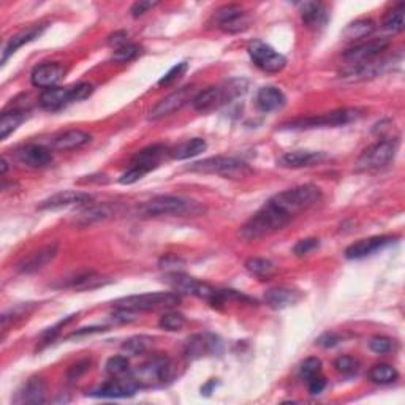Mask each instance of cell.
Segmentation results:
<instances>
[{
  "label": "cell",
  "instance_id": "obj_5",
  "mask_svg": "<svg viewBox=\"0 0 405 405\" xmlns=\"http://www.w3.org/2000/svg\"><path fill=\"white\" fill-rule=\"evenodd\" d=\"M274 201H277L286 213H288L293 219L298 214L304 213V211L315 206L321 199V190L317 185L304 184L295 187V189H288L277 193L272 197Z\"/></svg>",
  "mask_w": 405,
  "mask_h": 405
},
{
  "label": "cell",
  "instance_id": "obj_54",
  "mask_svg": "<svg viewBox=\"0 0 405 405\" xmlns=\"http://www.w3.org/2000/svg\"><path fill=\"white\" fill-rule=\"evenodd\" d=\"M309 391H310V394H320V392L325 390V386H326V382H325V378L320 377V376H317L314 377L312 380H309Z\"/></svg>",
  "mask_w": 405,
  "mask_h": 405
},
{
  "label": "cell",
  "instance_id": "obj_41",
  "mask_svg": "<svg viewBox=\"0 0 405 405\" xmlns=\"http://www.w3.org/2000/svg\"><path fill=\"white\" fill-rule=\"evenodd\" d=\"M320 371H321V361L319 358H307L304 363L299 367V377L303 380H312L314 377L320 376Z\"/></svg>",
  "mask_w": 405,
  "mask_h": 405
},
{
  "label": "cell",
  "instance_id": "obj_10",
  "mask_svg": "<svg viewBox=\"0 0 405 405\" xmlns=\"http://www.w3.org/2000/svg\"><path fill=\"white\" fill-rule=\"evenodd\" d=\"M247 53L251 55L253 64L266 73H279L286 65V59L284 55L261 40H253L248 43Z\"/></svg>",
  "mask_w": 405,
  "mask_h": 405
},
{
  "label": "cell",
  "instance_id": "obj_40",
  "mask_svg": "<svg viewBox=\"0 0 405 405\" xmlns=\"http://www.w3.org/2000/svg\"><path fill=\"white\" fill-rule=\"evenodd\" d=\"M159 326L165 331H179L185 326V317L179 312H166L160 317Z\"/></svg>",
  "mask_w": 405,
  "mask_h": 405
},
{
  "label": "cell",
  "instance_id": "obj_1",
  "mask_svg": "<svg viewBox=\"0 0 405 405\" xmlns=\"http://www.w3.org/2000/svg\"><path fill=\"white\" fill-rule=\"evenodd\" d=\"M293 220V217L280 206L279 203L274 201L272 198L261 206L251 219L239 230V236L244 241H257L266 238L272 233H277L285 228Z\"/></svg>",
  "mask_w": 405,
  "mask_h": 405
},
{
  "label": "cell",
  "instance_id": "obj_51",
  "mask_svg": "<svg viewBox=\"0 0 405 405\" xmlns=\"http://www.w3.org/2000/svg\"><path fill=\"white\" fill-rule=\"evenodd\" d=\"M126 45H128V34L126 30H117V32L108 36V46L113 48L114 51L124 48Z\"/></svg>",
  "mask_w": 405,
  "mask_h": 405
},
{
  "label": "cell",
  "instance_id": "obj_36",
  "mask_svg": "<svg viewBox=\"0 0 405 405\" xmlns=\"http://www.w3.org/2000/svg\"><path fill=\"white\" fill-rule=\"evenodd\" d=\"M399 377L397 371L390 364H376L369 372V378L373 383L378 385H388L396 382Z\"/></svg>",
  "mask_w": 405,
  "mask_h": 405
},
{
  "label": "cell",
  "instance_id": "obj_13",
  "mask_svg": "<svg viewBox=\"0 0 405 405\" xmlns=\"http://www.w3.org/2000/svg\"><path fill=\"white\" fill-rule=\"evenodd\" d=\"M390 45L388 39H376L371 40L367 43H363V45H358L344 54V59L348 64V68H354L358 65L367 64L377 58V55L382 54L386 48Z\"/></svg>",
  "mask_w": 405,
  "mask_h": 405
},
{
  "label": "cell",
  "instance_id": "obj_53",
  "mask_svg": "<svg viewBox=\"0 0 405 405\" xmlns=\"http://www.w3.org/2000/svg\"><path fill=\"white\" fill-rule=\"evenodd\" d=\"M159 5V2H136V4H133V7H132V10H130V13H132V16L133 18H140V16H142L145 13H147L149 10H152L154 7H157Z\"/></svg>",
  "mask_w": 405,
  "mask_h": 405
},
{
  "label": "cell",
  "instance_id": "obj_22",
  "mask_svg": "<svg viewBox=\"0 0 405 405\" xmlns=\"http://www.w3.org/2000/svg\"><path fill=\"white\" fill-rule=\"evenodd\" d=\"M326 154L314 152V151H291L285 152L282 157L277 160V165L282 168H290V170H299V168H309L321 164L326 160Z\"/></svg>",
  "mask_w": 405,
  "mask_h": 405
},
{
  "label": "cell",
  "instance_id": "obj_42",
  "mask_svg": "<svg viewBox=\"0 0 405 405\" xmlns=\"http://www.w3.org/2000/svg\"><path fill=\"white\" fill-rule=\"evenodd\" d=\"M107 372L109 373V376H122V373H126L128 371V367H130V363H128V358L127 357H113V358H109L107 361Z\"/></svg>",
  "mask_w": 405,
  "mask_h": 405
},
{
  "label": "cell",
  "instance_id": "obj_24",
  "mask_svg": "<svg viewBox=\"0 0 405 405\" xmlns=\"http://www.w3.org/2000/svg\"><path fill=\"white\" fill-rule=\"evenodd\" d=\"M136 390H138V386L132 382V378L111 380V382L102 385L95 391H92L91 396L103 399H124V397H132Z\"/></svg>",
  "mask_w": 405,
  "mask_h": 405
},
{
  "label": "cell",
  "instance_id": "obj_37",
  "mask_svg": "<svg viewBox=\"0 0 405 405\" xmlns=\"http://www.w3.org/2000/svg\"><path fill=\"white\" fill-rule=\"evenodd\" d=\"M149 344H151V339L146 338V336H135V338H130L122 344V352L128 354V357H136V354L145 353Z\"/></svg>",
  "mask_w": 405,
  "mask_h": 405
},
{
  "label": "cell",
  "instance_id": "obj_20",
  "mask_svg": "<svg viewBox=\"0 0 405 405\" xmlns=\"http://www.w3.org/2000/svg\"><path fill=\"white\" fill-rule=\"evenodd\" d=\"M16 159L21 165H26L27 168H45L51 165L53 154L48 147L41 145H27L22 146L16 151Z\"/></svg>",
  "mask_w": 405,
  "mask_h": 405
},
{
  "label": "cell",
  "instance_id": "obj_49",
  "mask_svg": "<svg viewBox=\"0 0 405 405\" xmlns=\"http://www.w3.org/2000/svg\"><path fill=\"white\" fill-rule=\"evenodd\" d=\"M160 267L161 270H165L166 272H180V270L184 267V260L176 257V255H166L160 260Z\"/></svg>",
  "mask_w": 405,
  "mask_h": 405
},
{
  "label": "cell",
  "instance_id": "obj_21",
  "mask_svg": "<svg viewBox=\"0 0 405 405\" xmlns=\"http://www.w3.org/2000/svg\"><path fill=\"white\" fill-rule=\"evenodd\" d=\"M59 244H49L39 248L30 257L24 258L20 265H18V271L22 274H34L36 271H41L43 267L48 266L51 261L58 257Z\"/></svg>",
  "mask_w": 405,
  "mask_h": 405
},
{
  "label": "cell",
  "instance_id": "obj_19",
  "mask_svg": "<svg viewBox=\"0 0 405 405\" xmlns=\"http://www.w3.org/2000/svg\"><path fill=\"white\" fill-rule=\"evenodd\" d=\"M78 102L77 92H74V86L72 87H51V89H45L41 92L39 98V103L43 109L55 111L65 107L68 103Z\"/></svg>",
  "mask_w": 405,
  "mask_h": 405
},
{
  "label": "cell",
  "instance_id": "obj_39",
  "mask_svg": "<svg viewBox=\"0 0 405 405\" xmlns=\"http://www.w3.org/2000/svg\"><path fill=\"white\" fill-rule=\"evenodd\" d=\"M404 4H399L396 10H392L388 16L385 18L383 27L391 34H399L404 29Z\"/></svg>",
  "mask_w": 405,
  "mask_h": 405
},
{
  "label": "cell",
  "instance_id": "obj_35",
  "mask_svg": "<svg viewBox=\"0 0 405 405\" xmlns=\"http://www.w3.org/2000/svg\"><path fill=\"white\" fill-rule=\"evenodd\" d=\"M246 270L251 272L252 276L263 280L270 279L272 274L276 272V267L266 258H248L246 261Z\"/></svg>",
  "mask_w": 405,
  "mask_h": 405
},
{
  "label": "cell",
  "instance_id": "obj_11",
  "mask_svg": "<svg viewBox=\"0 0 405 405\" xmlns=\"http://www.w3.org/2000/svg\"><path fill=\"white\" fill-rule=\"evenodd\" d=\"M215 26L225 34H241L251 26V18L238 5H225L215 11Z\"/></svg>",
  "mask_w": 405,
  "mask_h": 405
},
{
  "label": "cell",
  "instance_id": "obj_38",
  "mask_svg": "<svg viewBox=\"0 0 405 405\" xmlns=\"http://www.w3.org/2000/svg\"><path fill=\"white\" fill-rule=\"evenodd\" d=\"M34 309H35L34 304H21V306H16L13 309H10L8 312H5L2 315V329L4 331H7V328L10 325H13V323H16L18 320L24 319V317L32 312Z\"/></svg>",
  "mask_w": 405,
  "mask_h": 405
},
{
  "label": "cell",
  "instance_id": "obj_57",
  "mask_svg": "<svg viewBox=\"0 0 405 405\" xmlns=\"http://www.w3.org/2000/svg\"><path fill=\"white\" fill-rule=\"evenodd\" d=\"M0 166H2V174L7 173V170H8V164H7V160L2 159V165H0Z\"/></svg>",
  "mask_w": 405,
  "mask_h": 405
},
{
  "label": "cell",
  "instance_id": "obj_18",
  "mask_svg": "<svg viewBox=\"0 0 405 405\" xmlns=\"http://www.w3.org/2000/svg\"><path fill=\"white\" fill-rule=\"evenodd\" d=\"M394 242V238L391 236H372V238L361 239L354 242L350 247H347L345 257L348 260H361L369 257V255L382 251L386 246H390Z\"/></svg>",
  "mask_w": 405,
  "mask_h": 405
},
{
  "label": "cell",
  "instance_id": "obj_43",
  "mask_svg": "<svg viewBox=\"0 0 405 405\" xmlns=\"http://www.w3.org/2000/svg\"><path fill=\"white\" fill-rule=\"evenodd\" d=\"M149 171H151V170H149V168H146V166L132 165V168H130L127 173H124L122 176L119 178V182L124 184V185L135 184V182H138L140 179L145 178Z\"/></svg>",
  "mask_w": 405,
  "mask_h": 405
},
{
  "label": "cell",
  "instance_id": "obj_4",
  "mask_svg": "<svg viewBox=\"0 0 405 405\" xmlns=\"http://www.w3.org/2000/svg\"><path fill=\"white\" fill-rule=\"evenodd\" d=\"M173 364L164 354H155L132 372V382L138 388H155L173 378Z\"/></svg>",
  "mask_w": 405,
  "mask_h": 405
},
{
  "label": "cell",
  "instance_id": "obj_8",
  "mask_svg": "<svg viewBox=\"0 0 405 405\" xmlns=\"http://www.w3.org/2000/svg\"><path fill=\"white\" fill-rule=\"evenodd\" d=\"M187 170L199 174H219L223 178H241L251 171L244 161L233 157H222V155L195 161Z\"/></svg>",
  "mask_w": 405,
  "mask_h": 405
},
{
  "label": "cell",
  "instance_id": "obj_33",
  "mask_svg": "<svg viewBox=\"0 0 405 405\" xmlns=\"http://www.w3.org/2000/svg\"><path fill=\"white\" fill-rule=\"evenodd\" d=\"M24 119H26V113L22 109L4 111L2 119H0V138L7 140L21 126Z\"/></svg>",
  "mask_w": 405,
  "mask_h": 405
},
{
  "label": "cell",
  "instance_id": "obj_25",
  "mask_svg": "<svg viewBox=\"0 0 405 405\" xmlns=\"http://www.w3.org/2000/svg\"><path fill=\"white\" fill-rule=\"evenodd\" d=\"M46 27L48 26H45V24H40V26H32V27L24 29V30H21V32H18L16 35L11 36V39L7 41V45L4 46L2 65L7 64L10 55L15 54L18 49L22 48L24 45H27V43H30V41H34L35 39H39V36L45 32Z\"/></svg>",
  "mask_w": 405,
  "mask_h": 405
},
{
  "label": "cell",
  "instance_id": "obj_48",
  "mask_svg": "<svg viewBox=\"0 0 405 405\" xmlns=\"http://www.w3.org/2000/svg\"><path fill=\"white\" fill-rule=\"evenodd\" d=\"M369 348L377 354H385L390 353L392 348V342L388 338H383V336H376L369 340Z\"/></svg>",
  "mask_w": 405,
  "mask_h": 405
},
{
  "label": "cell",
  "instance_id": "obj_32",
  "mask_svg": "<svg viewBox=\"0 0 405 405\" xmlns=\"http://www.w3.org/2000/svg\"><path fill=\"white\" fill-rule=\"evenodd\" d=\"M108 284H109V279L103 277L102 274L87 271V272L78 274L77 277H73L72 282H70V286L77 291H87V290L100 288V286H105Z\"/></svg>",
  "mask_w": 405,
  "mask_h": 405
},
{
  "label": "cell",
  "instance_id": "obj_31",
  "mask_svg": "<svg viewBox=\"0 0 405 405\" xmlns=\"http://www.w3.org/2000/svg\"><path fill=\"white\" fill-rule=\"evenodd\" d=\"M206 149H208L206 141L201 138H192V140L180 142L179 146L171 149L170 155L174 160H187V159L197 157V155L203 154Z\"/></svg>",
  "mask_w": 405,
  "mask_h": 405
},
{
  "label": "cell",
  "instance_id": "obj_3",
  "mask_svg": "<svg viewBox=\"0 0 405 405\" xmlns=\"http://www.w3.org/2000/svg\"><path fill=\"white\" fill-rule=\"evenodd\" d=\"M204 208L195 201L174 197V195H159L149 199L140 206V214L142 217H160V215H197L203 213Z\"/></svg>",
  "mask_w": 405,
  "mask_h": 405
},
{
  "label": "cell",
  "instance_id": "obj_47",
  "mask_svg": "<svg viewBox=\"0 0 405 405\" xmlns=\"http://www.w3.org/2000/svg\"><path fill=\"white\" fill-rule=\"evenodd\" d=\"M320 242L315 238H307V239H301L296 242V246L293 247V252H295L296 257H304V255H309L315 248H319Z\"/></svg>",
  "mask_w": 405,
  "mask_h": 405
},
{
  "label": "cell",
  "instance_id": "obj_6",
  "mask_svg": "<svg viewBox=\"0 0 405 405\" xmlns=\"http://www.w3.org/2000/svg\"><path fill=\"white\" fill-rule=\"evenodd\" d=\"M399 147V140L386 138L380 140L376 145H372L359 155V159L354 164V171L357 173H371L378 171L388 166L396 157Z\"/></svg>",
  "mask_w": 405,
  "mask_h": 405
},
{
  "label": "cell",
  "instance_id": "obj_7",
  "mask_svg": "<svg viewBox=\"0 0 405 405\" xmlns=\"http://www.w3.org/2000/svg\"><path fill=\"white\" fill-rule=\"evenodd\" d=\"M180 304V295L176 291H160V293H145V295H133L117 299L114 307L130 309L135 312L157 309H173Z\"/></svg>",
  "mask_w": 405,
  "mask_h": 405
},
{
  "label": "cell",
  "instance_id": "obj_44",
  "mask_svg": "<svg viewBox=\"0 0 405 405\" xmlns=\"http://www.w3.org/2000/svg\"><path fill=\"white\" fill-rule=\"evenodd\" d=\"M140 54H141V48L138 45H132V43H128V45H126L124 48L114 51L113 60L121 62V64H124V62H130V60L136 59Z\"/></svg>",
  "mask_w": 405,
  "mask_h": 405
},
{
  "label": "cell",
  "instance_id": "obj_27",
  "mask_svg": "<svg viewBox=\"0 0 405 405\" xmlns=\"http://www.w3.org/2000/svg\"><path fill=\"white\" fill-rule=\"evenodd\" d=\"M299 299H301V295L298 291L285 288V286L270 288L265 293V303L274 310H282L295 306Z\"/></svg>",
  "mask_w": 405,
  "mask_h": 405
},
{
  "label": "cell",
  "instance_id": "obj_26",
  "mask_svg": "<svg viewBox=\"0 0 405 405\" xmlns=\"http://www.w3.org/2000/svg\"><path fill=\"white\" fill-rule=\"evenodd\" d=\"M91 140L92 136L87 132H83V130H67V132L60 133L51 140V149L60 152L74 151V149L86 146Z\"/></svg>",
  "mask_w": 405,
  "mask_h": 405
},
{
  "label": "cell",
  "instance_id": "obj_9",
  "mask_svg": "<svg viewBox=\"0 0 405 405\" xmlns=\"http://www.w3.org/2000/svg\"><path fill=\"white\" fill-rule=\"evenodd\" d=\"M363 117V111L358 108H342L331 113L306 117L290 122V128H319V127H342Z\"/></svg>",
  "mask_w": 405,
  "mask_h": 405
},
{
  "label": "cell",
  "instance_id": "obj_56",
  "mask_svg": "<svg viewBox=\"0 0 405 405\" xmlns=\"http://www.w3.org/2000/svg\"><path fill=\"white\" fill-rule=\"evenodd\" d=\"M100 331H107V328H100V326H93V328H83V329H78V331H74L73 334L68 336V339L72 338H81V336H87V334H93V333H100Z\"/></svg>",
  "mask_w": 405,
  "mask_h": 405
},
{
  "label": "cell",
  "instance_id": "obj_23",
  "mask_svg": "<svg viewBox=\"0 0 405 405\" xmlns=\"http://www.w3.org/2000/svg\"><path fill=\"white\" fill-rule=\"evenodd\" d=\"M46 401V383L41 377L29 378L16 392L15 404H43Z\"/></svg>",
  "mask_w": 405,
  "mask_h": 405
},
{
  "label": "cell",
  "instance_id": "obj_2",
  "mask_svg": "<svg viewBox=\"0 0 405 405\" xmlns=\"http://www.w3.org/2000/svg\"><path fill=\"white\" fill-rule=\"evenodd\" d=\"M246 86L244 79H232L222 86H211L208 89L195 93L190 103L195 111L206 113V111L219 108L230 100L239 97L241 93L246 92Z\"/></svg>",
  "mask_w": 405,
  "mask_h": 405
},
{
  "label": "cell",
  "instance_id": "obj_12",
  "mask_svg": "<svg viewBox=\"0 0 405 405\" xmlns=\"http://www.w3.org/2000/svg\"><path fill=\"white\" fill-rule=\"evenodd\" d=\"M193 97H195V91H193V87L190 86L182 87V89L170 93V95L161 98L160 102L155 105L151 111H149V116H147L149 121H160L166 116L176 113V111L185 107L187 103L192 102Z\"/></svg>",
  "mask_w": 405,
  "mask_h": 405
},
{
  "label": "cell",
  "instance_id": "obj_55",
  "mask_svg": "<svg viewBox=\"0 0 405 405\" xmlns=\"http://www.w3.org/2000/svg\"><path fill=\"white\" fill-rule=\"evenodd\" d=\"M340 342L339 339V336H336V334H323L321 338L317 340V344H319L320 347H325V348H329V347H334V345H338Z\"/></svg>",
  "mask_w": 405,
  "mask_h": 405
},
{
  "label": "cell",
  "instance_id": "obj_15",
  "mask_svg": "<svg viewBox=\"0 0 405 405\" xmlns=\"http://www.w3.org/2000/svg\"><path fill=\"white\" fill-rule=\"evenodd\" d=\"M220 347V340L214 334H193L185 342L184 354L189 359H199L208 357V354L219 353Z\"/></svg>",
  "mask_w": 405,
  "mask_h": 405
},
{
  "label": "cell",
  "instance_id": "obj_30",
  "mask_svg": "<svg viewBox=\"0 0 405 405\" xmlns=\"http://www.w3.org/2000/svg\"><path fill=\"white\" fill-rule=\"evenodd\" d=\"M165 152H170L168 151V147L164 145H152L146 149H142L138 154L135 155L133 160H132V165H141V166H146L149 170H154V168L159 166V161L160 159L164 157Z\"/></svg>",
  "mask_w": 405,
  "mask_h": 405
},
{
  "label": "cell",
  "instance_id": "obj_28",
  "mask_svg": "<svg viewBox=\"0 0 405 405\" xmlns=\"http://www.w3.org/2000/svg\"><path fill=\"white\" fill-rule=\"evenodd\" d=\"M301 20L310 29H320L328 22V11L320 2L299 4Z\"/></svg>",
  "mask_w": 405,
  "mask_h": 405
},
{
  "label": "cell",
  "instance_id": "obj_29",
  "mask_svg": "<svg viewBox=\"0 0 405 405\" xmlns=\"http://www.w3.org/2000/svg\"><path fill=\"white\" fill-rule=\"evenodd\" d=\"M286 98L284 92L274 86L261 87L257 93V107L263 113H272V111L280 109L285 105Z\"/></svg>",
  "mask_w": 405,
  "mask_h": 405
},
{
  "label": "cell",
  "instance_id": "obj_52",
  "mask_svg": "<svg viewBox=\"0 0 405 405\" xmlns=\"http://www.w3.org/2000/svg\"><path fill=\"white\" fill-rule=\"evenodd\" d=\"M113 320L116 323H128L136 320V312L135 310L130 309H122V307H116V312L113 314Z\"/></svg>",
  "mask_w": 405,
  "mask_h": 405
},
{
  "label": "cell",
  "instance_id": "obj_17",
  "mask_svg": "<svg viewBox=\"0 0 405 405\" xmlns=\"http://www.w3.org/2000/svg\"><path fill=\"white\" fill-rule=\"evenodd\" d=\"M67 70L60 64L55 62H49V64H41L34 68L32 74H30V81L35 87L40 89H51L55 84L64 79Z\"/></svg>",
  "mask_w": 405,
  "mask_h": 405
},
{
  "label": "cell",
  "instance_id": "obj_46",
  "mask_svg": "<svg viewBox=\"0 0 405 405\" xmlns=\"http://www.w3.org/2000/svg\"><path fill=\"white\" fill-rule=\"evenodd\" d=\"M91 363H92L91 359H81V361H78L77 364H73L67 372V380H68V382H77V380H79L81 377H83L84 373L89 371Z\"/></svg>",
  "mask_w": 405,
  "mask_h": 405
},
{
  "label": "cell",
  "instance_id": "obj_14",
  "mask_svg": "<svg viewBox=\"0 0 405 405\" xmlns=\"http://www.w3.org/2000/svg\"><path fill=\"white\" fill-rule=\"evenodd\" d=\"M121 204L117 203H92L79 211L74 222H77L79 227H87L92 225V223L113 219V217L121 213Z\"/></svg>",
  "mask_w": 405,
  "mask_h": 405
},
{
  "label": "cell",
  "instance_id": "obj_34",
  "mask_svg": "<svg viewBox=\"0 0 405 405\" xmlns=\"http://www.w3.org/2000/svg\"><path fill=\"white\" fill-rule=\"evenodd\" d=\"M376 30V22L372 20H358L352 24H348L344 30V39L347 41H354L364 36H369Z\"/></svg>",
  "mask_w": 405,
  "mask_h": 405
},
{
  "label": "cell",
  "instance_id": "obj_16",
  "mask_svg": "<svg viewBox=\"0 0 405 405\" xmlns=\"http://www.w3.org/2000/svg\"><path fill=\"white\" fill-rule=\"evenodd\" d=\"M92 201V195L77 190H62L54 193L39 204L40 211H58L68 206H78V204H89Z\"/></svg>",
  "mask_w": 405,
  "mask_h": 405
},
{
  "label": "cell",
  "instance_id": "obj_45",
  "mask_svg": "<svg viewBox=\"0 0 405 405\" xmlns=\"http://www.w3.org/2000/svg\"><path fill=\"white\" fill-rule=\"evenodd\" d=\"M358 361L352 357H340L336 359L334 367L338 369V372L344 373V376H352V373L358 372Z\"/></svg>",
  "mask_w": 405,
  "mask_h": 405
},
{
  "label": "cell",
  "instance_id": "obj_50",
  "mask_svg": "<svg viewBox=\"0 0 405 405\" xmlns=\"http://www.w3.org/2000/svg\"><path fill=\"white\" fill-rule=\"evenodd\" d=\"M185 72H187V62H180V64L170 68V72L165 73V77L159 81V84L160 86L171 84L173 81H176V79H179L180 77H182Z\"/></svg>",
  "mask_w": 405,
  "mask_h": 405
}]
</instances>
